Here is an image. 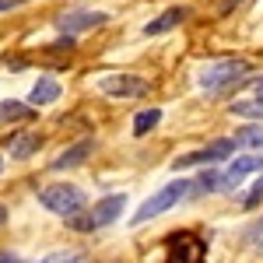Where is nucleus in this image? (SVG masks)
Masks as SVG:
<instances>
[{
	"mask_svg": "<svg viewBox=\"0 0 263 263\" xmlns=\"http://www.w3.org/2000/svg\"><path fill=\"white\" fill-rule=\"evenodd\" d=\"M232 141H235L239 151H263V120L249 123V126H242V130H235Z\"/></svg>",
	"mask_w": 263,
	"mask_h": 263,
	"instance_id": "nucleus-10",
	"label": "nucleus"
},
{
	"mask_svg": "<svg viewBox=\"0 0 263 263\" xmlns=\"http://www.w3.org/2000/svg\"><path fill=\"white\" fill-rule=\"evenodd\" d=\"M249 84L256 88V95H263V78H253V81H249Z\"/></svg>",
	"mask_w": 263,
	"mask_h": 263,
	"instance_id": "nucleus-23",
	"label": "nucleus"
},
{
	"mask_svg": "<svg viewBox=\"0 0 263 263\" xmlns=\"http://www.w3.org/2000/svg\"><path fill=\"white\" fill-rule=\"evenodd\" d=\"M42 263H88V256H81V253H53Z\"/></svg>",
	"mask_w": 263,
	"mask_h": 263,
	"instance_id": "nucleus-19",
	"label": "nucleus"
},
{
	"mask_svg": "<svg viewBox=\"0 0 263 263\" xmlns=\"http://www.w3.org/2000/svg\"><path fill=\"white\" fill-rule=\"evenodd\" d=\"M232 116H242V120H263V95L232 102Z\"/></svg>",
	"mask_w": 263,
	"mask_h": 263,
	"instance_id": "nucleus-16",
	"label": "nucleus"
},
{
	"mask_svg": "<svg viewBox=\"0 0 263 263\" xmlns=\"http://www.w3.org/2000/svg\"><path fill=\"white\" fill-rule=\"evenodd\" d=\"M21 4H28V0H0V11H14Z\"/></svg>",
	"mask_w": 263,
	"mask_h": 263,
	"instance_id": "nucleus-20",
	"label": "nucleus"
},
{
	"mask_svg": "<svg viewBox=\"0 0 263 263\" xmlns=\"http://www.w3.org/2000/svg\"><path fill=\"white\" fill-rule=\"evenodd\" d=\"M158 123H162V109H141L134 116V137H147Z\"/></svg>",
	"mask_w": 263,
	"mask_h": 263,
	"instance_id": "nucleus-14",
	"label": "nucleus"
},
{
	"mask_svg": "<svg viewBox=\"0 0 263 263\" xmlns=\"http://www.w3.org/2000/svg\"><path fill=\"white\" fill-rule=\"evenodd\" d=\"M91 147H95V141H91V137H88V141H81V144H74V147H67L60 158H53V168H57V172H63V168H78V165L91 155Z\"/></svg>",
	"mask_w": 263,
	"mask_h": 263,
	"instance_id": "nucleus-11",
	"label": "nucleus"
},
{
	"mask_svg": "<svg viewBox=\"0 0 263 263\" xmlns=\"http://www.w3.org/2000/svg\"><path fill=\"white\" fill-rule=\"evenodd\" d=\"M239 4H246V0H224V4H221V11H232V7H239Z\"/></svg>",
	"mask_w": 263,
	"mask_h": 263,
	"instance_id": "nucleus-22",
	"label": "nucleus"
},
{
	"mask_svg": "<svg viewBox=\"0 0 263 263\" xmlns=\"http://www.w3.org/2000/svg\"><path fill=\"white\" fill-rule=\"evenodd\" d=\"M35 197H39V203L46 211H53V214H60V218H70V214H78L81 207H88L84 190L74 186V182H49V186L35 190Z\"/></svg>",
	"mask_w": 263,
	"mask_h": 263,
	"instance_id": "nucleus-4",
	"label": "nucleus"
},
{
	"mask_svg": "<svg viewBox=\"0 0 263 263\" xmlns=\"http://www.w3.org/2000/svg\"><path fill=\"white\" fill-rule=\"evenodd\" d=\"M35 116V105H21V102H0V123H14V120H32Z\"/></svg>",
	"mask_w": 263,
	"mask_h": 263,
	"instance_id": "nucleus-15",
	"label": "nucleus"
},
{
	"mask_svg": "<svg viewBox=\"0 0 263 263\" xmlns=\"http://www.w3.org/2000/svg\"><path fill=\"white\" fill-rule=\"evenodd\" d=\"M7 221V207H4V203H0V224Z\"/></svg>",
	"mask_w": 263,
	"mask_h": 263,
	"instance_id": "nucleus-24",
	"label": "nucleus"
},
{
	"mask_svg": "<svg viewBox=\"0 0 263 263\" xmlns=\"http://www.w3.org/2000/svg\"><path fill=\"white\" fill-rule=\"evenodd\" d=\"M235 151H239V147H235V141H232V137H221V141H211L207 147H200V151H190V155L176 158V162H172V168H176V172H182V168H197V165H221V162H228Z\"/></svg>",
	"mask_w": 263,
	"mask_h": 263,
	"instance_id": "nucleus-5",
	"label": "nucleus"
},
{
	"mask_svg": "<svg viewBox=\"0 0 263 263\" xmlns=\"http://www.w3.org/2000/svg\"><path fill=\"white\" fill-rule=\"evenodd\" d=\"M197 81H200V88L207 95H224V91H232V88L249 81V63L246 60H214L200 70Z\"/></svg>",
	"mask_w": 263,
	"mask_h": 263,
	"instance_id": "nucleus-2",
	"label": "nucleus"
},
{
	"mask_svg": "<svg viewBox=\"0 0 263 263\" xmlns=\"http://www.w3.org/2000/svg\"><path fill=\"white\" fill-rule=\"evenodd\" d=\"M123 211H126V193H109V197H102L95 207H88V211L81 207L78 214H70V218H63V221L70 224V228H78V232H99V228L116 221Z\"/></svg>",
	"mask_w": 263,
	"mask_h": 263,
	"instance_id": "nucleus-3",
	"label": "nucleus"
},
{
	"mask_svg": "<svg viewBox=\"0 0 263 263\" xmlns=\"http://www.w3.org/2000/svg\"><path fill=\"white\" fill-rule=\"evenodd\" d=\"M186 18H190V7H168V11H162L155 21L144 25V35H147V39H151V35H165V32H172V28H179Z\"/></svg>",
	"mask_w": 263,
	"mask_h": 263,
	"instance_id": "nucleus-8",
	"label": "nucleus"
},
{
	"mask_svg": "<svg viewBox=\"0 0 263 263\" xmlns=\"http://www.w3.org/2000/svg\"><path fill=\"white\" fill-rule=\"evenodd\" d=\"M193 193V179H172V182H165V186H158L147 200L137 207V214L130 218V224L134 228H141V224H147L151 218H158V214H165V211H172L179 200H186Z\"/></svg>",
	"mask_w": 263,
	"mask_h": 263,
	"instance_id": "nucleus-1",
	"label": "nucleus"
},
{
	"mask_svg": "<svg viewBox=\"0 0 263 263\" xmlns=\"http://www.w3.org/2000/svg\"><path fill=\"white\" fill-rule=\"evenodd\" d=\"M39 147H42V137L35 134V130H25V134H11V137H7L11 158H32Z\"/></svg>",
	"mask_w": 263,
	"mask_h": 263,
	"instance_id": "nucleus-9",
	"label": "nucleus"
},
{
	"mask_svg": "<svg viewBox=\"0 0 263 263\" xmlns=\"http://www.w3.org/2000/svg\"><path fill=\"white\" fill-rule=\"evenodd\" d=\"M109 14L105 11H84V7H74V11H67L57 18V28H60L63 35H78V32H88V28H99L105 25Z\"/></svg>",
	"mask_w": 263,
	"mask_h": 263,
	"instance_id": "nucleus-6",
	"label": "nucleus"
},
{
	"mask_svg": "<svg viewBox=\"0 0 263 263\" xmlns=\"http://www.w3.org/2000/svg\"><path fill=\"white\" fill-rule=\"evenodd\" d=\"M0 263H25V260H21V256H11V253H4V256H0Z\"/></svg>",
	"mask_w": 263,
	"mask_h": 263,
	"instance_id": "nucleus-21",
	"label": "nucleus"
},
{
	"mask_svg": "<svg viewBox=\"0 0 263 263\" xmlns=\"http://www.w3.org/2000/svg\"><path fill=\"white\" fill-rule=\"evenodd\" d=\"M99 88L105 95H112V99H137V95L147 91V81L134 78V74H109V78H102Z\"/></svg>",
	"mask_w": 263,
	"mask_h": 263,
	"instance_id": "nucleus-7",
	"label": "nucleus"
},
{
	"mask_svg": "<svg viewBox=\"0 0 263 263\" xmlns=\"http://www.w3.org/2000/svg\"><path fill=\"white\" fill-rule=\"evenodd\" d=\"M246 242L256 246V249H263V218H256V221L246 228Z\"/></svg>",
	"mask_w": 263,
	"mask_h": 263,
	"instance_id": "nucleus-18",
	"label": "nucleus"
},
{
	"mask_svg": "<svg viewBox=\"0 0 263 263\" xmlns=\"http://www.w3.org/2000/svg\"><path fill=\"white\" fill-rule=\"evenodd\" d=\"M60 99V81H53V78H39L35 88H32V95H28V105H49V102Z\"/></svg>",
	"mask_w": 263,
	"mask_h": 263,
	"instance_id": "nucleus-13",
	"label": "nucleus"
},
{
	"mask_svg": "<svg viewBox=\"0 0 263 263\" xmlns=\"http://www.w3.org/2000/svg\"><path fill=\"white\" fill-rule=\"evenodd\" d=\"M263 200V176L256 182H253V186H249V190H246L242 193V207H256V203Z\"/></svg>",
	"mask_w": 263,
	"mask_h": 263,
	"instance_id": "nucleus-17",
	"label": "nucleus"
},
{
	"mask_svg": "<svg viewBox=\"0 0 263 263\" xmlns=\"http://www.w3.org/2000/svg\"><path fill=\"white\" fill-rule=\"evenodd\" d=\"M203 193H221V168L218 165H207L193 179V193L190 197H203Z\"/></svg>",
	"mask_w": 263,
	"mask_h": 263,
	"instance_id": "nucleus-12",
	"label": "nucleus"
},
{
	"mask_svg": "<svg viewBox=\"0 0 263 263\" xmlns=\"http://www.w3.org/2000/svg\"><path fill=\"white\" fill-rule=\"evenodd\" d=\"M0 172H4V158H0Z\"/></svg>",
	"mask_w": 263,
	"mask_h": 263,
	"instance_id": "nucleus-25",
	"label": "nucleus"
}]
</instances>
